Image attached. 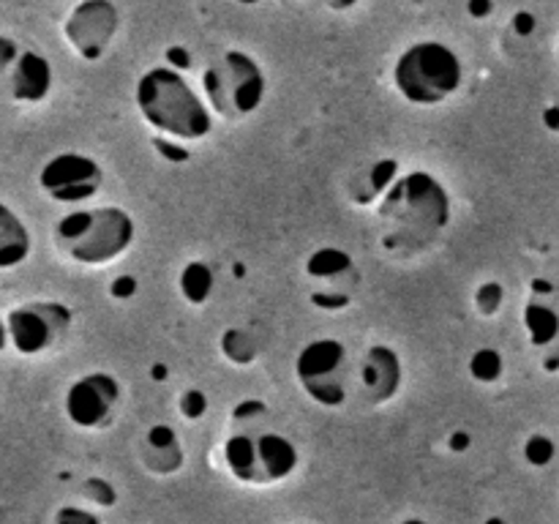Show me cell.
I'll use <instances>...</instances> for the list:
<instances>
[{
    "mask_svg": "<svg viewBox=\"0 0 559 524\" xmlns=\"http://www.w3.org/2000/svg\"><path fill=\"white\" fill-rule=\"evenodd\" d=\"M295 377L314 404L336 409L349 398V355L338 338H314L295 358Z\"/></svg>",
    "mask_w": 559,
    "mask_h": 524,
    "instance_id": "52a82bcc",
    "label": "cell"
},
{
    "mask_svg": "<svg viewBox=\"0 0 559 524\" xmlns=\"http://www.w3.org/2000/svg\"><path fill=\"white\" fill-rule=\"evenodd\" d=\"M224 464L240 484L271 486L287 480L300 467V451L278 431H238L224 440Z\"/></svg>",
    "mask_w": 559,
    "mask_h": 524,
    "instance_id": "8992f818",
    "label": "cell"
},
{
    "mask_svg": "<svg viewBox=\"0 0 559 524\" xmlns=\"http://www.w3.org/2000/svg\"><path fill=\"white\" fill-rule=\"evenodd\" d=\"M134 102L142 120L156 134L175 142L205 140L213 129V112L205 98L186 82L180 71L169 66H156L140 76Z\"/></svg>",
    "mask_w": 559,
    "mask_h": 524,
    "instance_id": "7a4b0ae2",
    "label": "cell"
},
{
    "mask_svg": "<svg viewBox=\"0 0 559 524\" xmlns=\"http://www.w3.org/2000/svg\"><path fill=\"white\" fill-rule=\"evenodd\" d=\"M233 3H238V5H257V3H260V0H233Z\"/></svg>",
    "mask_w": 559,
    "mask_h": 524,
    "instance_id": "ab89813d",
    "label": "cell"
},
{
    "mask_svg": "<svg viewBox=\"0 0 559 524\" xmlns=\"http://www.w3.org/2000/svg\"><path fill=\"white\" fill-rule=\"evenodd\" d=\"M555 453H557L555 442L544 434H533L527 440V445H524V458H527L533 467H546V464L555 458Z\"/></svg>",
    "mask_w": 559,
    "mask_h": 524,
    "instance_id": "603a6c76",
    "label": "cell"
},
{
    "mask_svg": "<svg viewBox=\"0 0 559 524\" xmlns=\"http://www.w3.org/2000/svg\"><path fill=\"white\" fill-rule=\"evenodd\" d=\"M207 407H211V402H207V396L200 388H189V391L180 393L178 409L186 420H200L207 413Z\"/></svg>",
    "mask_w": 559,
    "mask_h": 524,
    "instance_id": "484cf974",
    "label": "cell"
},
{
    "mask_svg": "<svg viewBox=\"0 0 559 524\" xmlns=\"http://www.w3.org/2000/svg\"><path fill=\"white\" fill-rule=\"evenodd\" d=\"M314 3H325L333 11H349L360 3V0H314Z\"/></svg>",
    "mask_w": 559,
    "mask_h": 524,
    "instance_id": "d590c367",
    "label": "cell"
},
{
    "mask_svg": "<svg viewBox=\"0 0 559 524\" xmlns=\"http://www.w3.org/2000/svg\"><path fill=\"white\" fill-rule=\"evenodd\" d=\"M502 298H506V289H502L500 282H486L480 284L478 293H475V306H478L480 314L491 317L500 311Z\"/></svg>",
    "mask_w": 559,
    "mask_h": 524,
    "instance_id": "cb8c5ba5",
    "label": "cell"
},
{
    "mask_svg": "<svg viewBox=\"0 0 559 524\" xmlns=\"http://www.w3.org/2000/svg\"><path fill=\"white\" fill-rule=\"evenodd\" d=\"M396 172H399V164L393 162V158L374 162L369 169H366L364 178H358L360 183H364V189L353 191V200L360 202V205H366V202H371V200H380L382 191H385L388 186L396 180Z\"/></svg>",
    "mask_w": 559,
    "mask_h": 524,
    "instance_id": "d6986e66",
    "label": "cell"
},
{
    "mask_svg": "<svg viewBox=\"0 0 559 524\" xmlns=\"http://www.w3.org/2000/svg\"><path fill=\"white\" fill-rule=\"evenodd\" d=\"M399 524H429V522H426V519H418V516H409V519H404V522H399Z\"/></svg>",
    "mask_w": 559,
    "mask_h": 524,
    "instance_id": "f35d334b",
    "label": "cell"
},
{
    "mask_svg": "<svg viewBox=\"0 0 559 524\" xmlns=\"http://www.w3.org/2000/svg\"><path fill=\"white\" fill-rule=\"evenodd\" d=\"M467 11L475 16V20H486V16L495 11V3H491V0H469Z\"/></svg>",
    "mask_w": 559,
    "mask_h": 524,
    "instance_id": "836d02e7",
    "label": "cell"
},
{
    "mask_svg": "<svg viewBox=\"0 0 559 524\" xmlns=\"http://www.w3.org/2000/svg\"><path fill=\"white\" fill-rule=\"evenodd\" d=\"M3 320L9 331V347L31 358L63 342L74 314L60 300H31L5 311Z\"/></svg>",
    "mask_w": 559,
    "mask_h": 524,
    "instance_id": "ba28073f",
    "label": "cell"
},
{
    "mask_svg": "<svg viewBox=\"0 0 559 524\" xmlns=\"http://www.w3.org/2000/svg\"><path fill=\"white\" fill-rule=\"evenodd\" d=\"M55 524H102L98 513L82 505H63L55 513Z\"/></svg>",
    "mask_w": 559,
    "mask_h": 524,
    "instance_id": "4316f807",
    "label": "cell"
},
{
    "mask_svg": "<svg viewBox=\"0 0 559 524\" xmlns=\"http://www.w3.org/2000/svg\"><path fill=\"white\" fill-rule=\"evenodd\" d=\"M311 303H314L317 309H325V311L347 309L349 293H344V289H322V293H311Z\"/></svg>",
    "mask_w": 559,
    "mask_h": 524,
    "instance_id": "83f0119b",
    "label": "cell"
},
{
    "mask_svg": "<svg viewBox=\"0 0 559 524\" xmlns=\"http://www.w3.org/2000/svg\"><path fill=\"white\" fill-rule=\"evenodd\" d=\"M153 377H156V380H164V377H167V369H164L162 364H156L153 366Z\"/></svg>",
    "mask_w": 559,
    "mask_h": 524,
    "instance_id": "74e56055",
    "label": "cell"
},
{
    "mask_svg": "<svg viewBox=\"0 0 559 524\" xmlns=\"http://www.w3.org/2000/svg\"><path fill=\"white\" fill-rule=\"evenodd\" d=\"M469 374L478 382H495L502 374V355L497 349L484 347L469 358Z\"/></svg>",
    "mask_w": 559,
    "mask_h": 524,
    "instance_id": "44dd1931",
    "label": "cell"
},
{
    "mask_svg": "<svg viewBox=\"0 0 559 524\" xmlns=\"http://www.w3.org/2000/svg\"><path fill=\"white\" fill-rule=\"evenodd\" d=\"M20 49V41H14L11 36H0V109L9 104V98H5V80H9L11 63L16 60Z\"/></svg>",
    "mask_w": 559,
    "mask_h": 524,
    "instance_id": "d4e9b609",
    "label": "cell"
},
{
    "mask_svg": "<svg viewBox=\"0 0 559 524\" xmlns=\"http://www.w3.org/2000/svg\"><path fill=\"white\" fill-rule=\"evenodd\" d=\"M38 186L44 194L63 205H80L102 191L104 169L87 153L66 151L49 158L38 172Z\"/></svg>",
    "mask_w": 559,
    "mask_h": 524,
    "instance_id": "9c48e42d",
    "label": "cell"
},
{
    "mask_svg": "<svg viewBox=\"0 0 559 524\" xmlns=\"http://www.w3.org/2000/svg\"><path fill=\"white\" fill-rule=\"evenodd\" d=\"M142 464L147 473L167 478L183 467V445L178 440V431L167 424H153L145 431V445H142Z\"/></svg>",
    "mask_w": 559,
    "mask_h": 524,
    "instance_id": "5bb4252c",
    "label": "cell"
},
{
    "mask_svg": "<svg viewBox=\"0 0 559 524\" xmlns=\"http://www.w3.org/2000/svg\"><path fill=\"white\" fill-rule=\"evenodd\" d=\"M80 495H82V500L91 502V505H96V508H112L115 502H118V489H115L107 478H96V475H91V478L82 480Z\"/></svg>",
    "mask_w": 559,
    "mask_h": 524,
    "instance_id": "7402d4cb",
    "label": "cell"
},
{
    "mask_svg": "<svg viewBox=\"0 0 559 524\" xmlns=\"http://www.w3.org/2000/svg\"><path fill=\"white\" fill-rule=\"evenodd\" d=\"M31 229L5 202H0V271L22 265L31 257Z\"/></svg>",
    "mask_w": 559,
    "mask_h": 524,
    "instance_id": "9a60e30c",
    "label": "cell"
},
{
    "mask_svg": "<svg viewBox=\"0 0 559 524\" xmlns=\"http://www.w3.org/2000/svg\"><path fill=\"white\" fill-rule=\"evenodd\" d=\"M213 284H216V273H213V267L207 265L205 260L186 262L178 278L180 295H183L186 303L191 306L207 303L213 295Z\"/></svg>",
    "mask_w": 559,
    "mask_h": 524,
    "instance_id": "e0dca14e",
    "label": "cell"
},
{
    "mask_svg": "<svg viewBox=\"0 0 559 524\" xmlns=\"http://www.w3.org/2000/svg\"><path fill=\"white\" fill-rule=\"evenodd\" d=\"M218 347H222L224 358L235 366H251L260 358V342L246 327H227L218 338Z\"/></svg>",
    "mask_w": 559,
    "mask_h": 524,
    "instance_id": "ac0fdd59",
    "label": "cell"
},
{
    "mask_svg": "<svg viewBox=\"0 0 559 524\" xmlns=\"http://www.w3.org/2000/svg\"><path fill=\"white\" fill-rule=\"evenodd\" d=\"M486 524H506V522H502V519H500V516H491V519H489V522H486Z\"/></svg>",
    "mask_w": 559,
    "mask_h": 524,
    "instance_id": "60d3db41",
    "label": "cell"
},
{
    "mask_svg": "<svg viewBox=\"0 0 559 524\" xmlns=\"http://www.w3.org/2000/svg\"><path fill=\"white\" fill-rule=\"evenodd\" d=\"M513 27H516V33L527 36V33L535 31V16L530 14V11H519V14L513 16Z\"/></svg>",
    "mask_w": 559,
    "mask_h": 524,
    "instance_id": "d6a6232c",
    "label": "cell"
},
{
    "mask_svg": "<svg viewBox=\"0 0 559 524\" xmlns=\"http://www.w3.org/2000/svg\"><path fill=\"white\" fill-rule=\"evenodd\" d=\"M136 224L126 207H76L58 218L52 229L55 249L76 265H109L131 249Z\"/></svg>",
    "mask_w": 559,
    "mask_h": 524,
    "instance_id": "3957f363",
    "label": "cell"
},
{
    "mask_svg": "<svg viewBox=\"0 0 559 524\" xmlns=\"http://www.w3.org/2000/svg\"><path fill=\"white\" fill-rule=\"evenodd\" d=\"M306 276L314 278V282L325 284V289H338L336 282H347L355 278V265L353 257L347 251L336 249V246H325V249H317L314 254L306 260Z\"/></svg>",
    "mask_w": 559,
    "mask_h": 524,
    "instance_id": "2e32d148",
    "label": "cell"
},
{
    "mask_svg": "<svg viewBox=\"0 0 559 524\" xmlns=\"http://www.w3.org/2000/svg\"><path fill=\"white\" fill-rule=\"evenodd\" d=\"M262 413H265V404L257 402V398H246V402H240L238 407L233 409V418L235 420H251V418H260Z\"/></svg>",
    "mask_w": 559,
    "mask_h": 524,
    "instance_id": "f1b7e54d",
    "label": "cell"
},
{
    "mask_svg": "<svg viewBox=\"0 0 559 524\" xmlns=\"http://www.w3.org/2000/svg\"><path fill=\"white\" fill-rule=\"evenodd\" d=\"M448 445H451V451H467L469 434H467V431H453L451 440H448Z\"/></svg>",
    "mask_w": 559,
    "mask_h": 524,
    "instance_id": "e575fe53",
    "label": "cell"
},
{
    "mask_svg": "<svg viewBox=\"0 0 559 524\" xmlns=\"http://www.w3.org/2000/svg\"><path fill=\"white\" fill-rule=\"evenodd\" d=\"M524 325H527L530 342H533L535 347H546V344H551L557 338L559 317L549 309V306L527 303V309H524Z\"/></svg>",
    "mask_w": 559,
    "mask_h": 524,
    "instance_id": "ffe728a7",
    "label": "cell"
},
{
    "mask_svg": "<svg viewBox=\"0 0 559 524\" xmlns=\"http://www.w3.org/2000/svg\"><path fill=\"white\" fill-rule=\"evenodd\" d=\"M464 82L459 55L442 41H418L399 55L393 66V87L415 107H437L456 96Z\"/></svg>",
    "mask_w": 559,
    "mask_h": 524,
    "instance_id": "277c9868",
    "label": "cell"
},
{
    "mask_svg": "<svg viewBox=\"0 0 559 524\" xmlns=\"http://www.w3.org/2000/svg\"><path fill=\"white\" fill-rule=\"evenodd\" d=\"M265 71L243 49H227L202 71V93L211 112L224 120H243L265 102Z\"/></svg>",
    "mask_w": 559,
    "mask_h": 524,
    "instance_id": "5b68a950",
    "label": "cell"
},
{
    "mask_svg": "<svg viewBox=\"0 0 559 524\" xmlns=\"http://www.w3.org/2000/svg\"><path fill=\"white\" fill-rule=\"evenodd\" d=\"M120 14L112 0H82L63 22V36L82 60H98L118 33Z\"/></svg>",
    "mask_w": 559,
    "mask_h": 524,
    "instance_id": "8fae6325",
    "label": "cell"
},
{
    "mask_svg": "<svg viewBox=\"0 0 559 524\" xmlns=\"http://www.w3.org/2000/svg\"><path fill=\"white\" fill-rule=\"evenodd\" d=\"M153 145H156L158 151H164L162 156L173 158V162H186V158H189V153H186L183 147H175L173 142H169V136H162V134H156V136H153Z\"/></svg>",
    "mask_w": 559,
    "mask_h": 524,
    "instance_id": "4dcf8cb0",
    "label": "cell"
},
{
    "mask_svg": "<svg viewBox=\"0 0 559 524\" xmlns=\"http://www.w3.org/2000/svg\"><path fill=\"white\" fill-rule=\"evenodd\" d=\"M167 66H169V69H175V71L189 69V66H191V52L186 47H178V44H175V47L167 49Z\"/></svg>",
    "mask_w": 559,
    "mask_h": 524,
    "instance_id": "1f68e13d",
    "label": "cell"
},
{
    "mask_svg": "<svg viewBox=\"0 0 559 524\" xmlns=\"http://www.w3.org/2000/svg\"><path fill=\"white\" fill-rule=\"evenodd\" d=\"M402 358L388 344H371L358 366V391L366 407L388 404L402 388Z\"/></svg>",
    "mask_w": 559,
    "mask_h": 524,
    "instance_id": "7c38bea8",
    "label": "cell"
},
{
    "mask_svg": "<svg viewBox=\"0 0 559 524\" xmlns=\"http://www.w3.org/2000/svg\"><path fill=\"white\" fill-rule=\"evenodd\" d=\"M136 293V278L134 276H118L112 284H109V295L118 300L131 298Z\"/></svg>",
    "mask_w": 559,
    "mask_h": 524,
    "instance_id": "f546056e",
    "label": "cell"
},
{
    "mask_svg": "<svg viewBox=\"0 0 559 524\" xmlns=\"http://www.w3.org/2000/svg\"><path fill=\"white\" fill-rule=\"evenodd\" d=\"M377 216L385 224L382 246L391 254L413 257L435 243L451 224L448 189L426 169L399 175L380 194Z\"/></svg>",
    "mask_w": 559,
    "mask_h": 524,
    "instance_id": "6da1fadb",
    "label": "cell"
},
{
    "mask_svg": "<svg viewBox=\"0 0 559 524\" xmlns=\"http://www.w3.org/2000/svg\"><path fill=\"white\" fill-rule=\"evenodd\" d=\"M557 55H559V44H557Z\"/></svg>",
    "mask_w": 559,
    "mask_h": 524,
    "instance_id": "b9f144b4",
    "label": "cell"
},
{
    "mask_svg": "<svg viewBox=\"0 0 559 524\" xmlns=\"http://www.w3.org/2000/svg\"><path fill=\"white\" fill-rule=\"evenodd\" d=\"M52 91V66L36 49H20L5 80L9 104H41Z\"/></svg>",
    "mask_w": 559,
    "mask_h": 524,
    "instance_id": "4fadbf2b",
    "label": "cell"
},
{
    "mask_svg": "<svg viewBox=\"0 0 559 524\" xmlns=\"http://www.w3.org/2000/svg\"><path fill=\"white\" fill-rule=\"evenodd\" d=\"M120 396H123V388H120L118 377L109 374V371H91V374L71 382L69 391H66V418L76 429H104L112 420Z\"/></svg>",
    "mask_w": 559,
    "mask_h": 524,
    "instance_id": "30bf717a",
    "label": "cell"
},
{
    "mask_svg": "<svg viewBox=\"0 0 559 524\" xmlns=\"http://www.w3.org/2000/svg\"><path fill=\"white\" fill-rule=\"evenodd\" d=\"M9 347V331H5V320L3 314H0V349Z\"/></svg>",
    "mask_w": 559,
    "mask_h": 524,
    "instance_id": "8d00e7d4",
    "label": "cell"
}]
</instances>
